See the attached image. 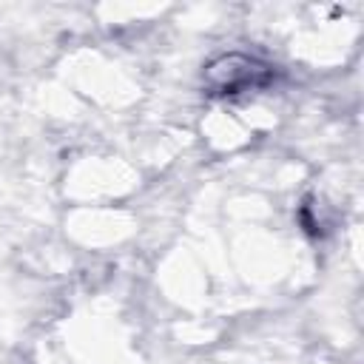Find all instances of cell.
Segmentation results:
<instances>
[{
  "label": "cell",
  "mask_w": 364,
  "mask_h": 364,
  "mask_svg": "<svg viewBox=\"0 0 364 364\" xmlns=\"http://www.w3.org/2000/svg\"><path fill=\"white\" fill-rule=\"evenodd\" d=\"M276 68L259 57L228 51L213 57L202 71V88L210 97H239L247 91H262L273 82Z\"/></svg>",
  "instance_id": "6da1fadb"
}]
</instances>
